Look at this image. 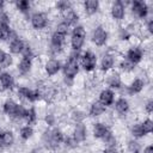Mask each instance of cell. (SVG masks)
I'll use <instances>...</instances> for the list:
<instances>
[{
	"mask_svg": "<svg viewBox=\"0 0 153 153\" xmlns=\"http://www.w3.org/2000/svg\"><path fill=\"white\" fill-rule=\"evenodd\" d=\"M85 38H86V31L84 29V26L81 25H75L71 36V45L72 49L74 51H79L81 49V47L85 43Z\"/></svg>",
	"mask_w": 153,
	"mask_h": 153,
	"instance_id": "6da1fadb",
	"label": "cell"
},
{
	"mask_svg": "<svg viewBox=\"0 0 153 153\" xmlns=\"http://www.w3.org/2000/svg\"><path fill=\"white\" fill-rule=\"evenodd\" d=\"M78 51L76 54H72L69 56V59L67 60V62L65 63L63 66V73H65V76L68 78V79H73L78 72H79V65H78Z\"/></svg>",
	"mask_w": 153,
	"mask_h": 153,
	"instance_id": "7a4b0ae2",
	"label": "cell"
},
{
	"mask_svg": "<svg viewBox=\"0 0 153 153\" xmlns=\"http://www.w3.org/2000/svg\"><path fill=\"white\" fill-rule=\"evenodd\" d=\"M44 140H45V143L49 146V147H57L61 142H63L65 140V136L62 134L61 130L59 129H53V130H49V131H45L44 133Z\"/></svg>",
	"mask_w": 153,
	"mask_h": 153,
	"instance_id": "3957f363",
	"label": "cell"
},
{
	"mask_svg": "<svg viewBox=\"0 0 153 153\" xmlns=\"http://www.w3.org/2000/svg\"><path fill=\"white\" fill-rule=\"evenodd\" d=\"M97 65V56L96 54H93L92 51H86L84 53L82 57H81V66L86 72H91L96 68Z\"/></svg>",
	"mask_w": 153,
	"mask_h": 153,
	"instance_id": "277c9868",
	"label": "cell"
},
{
	"mask_svg": "<svg viewBox=\"0 0 153 153\" xmlns=\"http://www.w3.org/2000/svg\"><path fill=\"white\" fill-rule=\"evenodd\" d=\"M31 25L36 30H42L48 25V18L42 12H36L31 16Z\"/></svg>",
	"mask_w": 153,
	"mask_h": 153,
	"instance_id": "5b68a950",
	"label": "cell"
},
{
	"mask_svg": "<svg viewBox=\"0 0 153 153\" xmlns=\"http://www.w3.org/2000/svg\"><path fill=\"white\" fill-rule=\"evenodd\" d=\"M106 39H108V32L104 30L103 26H97L92 33V42L96 45L102 47L106 43Z\"/></svg>",
	"mask_w": 153,
	"mask_h": 153,
	"instance_id": "8992f818",
	"label": "cell"
},
{
	"mask_svg": "<svg viewBox=\"0 0 153 153\" xmlns=\"http://www.w3.org/2000/svg\"><path fill=\"white\" fill-rule=\"evenodd\" d=\"M131 11H133V13H134L136 17H139V18H145V17H147V14H148V6H147V4H146L145 1H139V0H136V1H134V2L131 4Z\"/></svg>",
	"mask_w": 153,
	"mask_h": 153,
	"instance_id": "52a82bcc",
	"label": "cell"
},
{
	"mask_svg": "<svg viewBox=\"0 0 153 153\" xmlns=\"http://www.w3.org/2000/svg\"><path fill=\"white\" fill-rule=\"evenodd\" d=\"M124 14H126V8H124V5L122 1L117 0L112 4L111 6V16L114 19L116 20H121L124 18Z\"/></svg>",
	"mask_w": 153,
	"mask_h": 153,
	"instance_id": "ba28073f",
	"label": "cell"
},
{
	"mask_svg": "<svg viewBox=\"0 0 153 153\" xmlns=\"http://www.w3.org/2000/svg\"><path fill=\"white\" fill-rule=\"evenodd\" d=\"M114 100H115V93L110 88H105L100 93H99V103H102L104 106H109V105H112L114 104Z\"/></svg>",
	"mask_w": 153,
	"mask_h": 153,
	"instance_id": "9c48e42d",
	"label": "cell"
},
{
	"mask_svg": "<svg viewBox=\"0 0 153 153\" xmlns=\"http://www.w3.org/2000/svg\"><path fill=\"white\" fill-rule=\"evenodd\" d=\"M73 139L74 141L78 143V142H82L85 139H86V127L82 122H78L75 124V128H74V133H73Z\"/></svg>",
	"mask_w": 153,
	"mask_h": 153,
	"instance_id": "30bf717a",
	"label": "cell"
},
{
	"mask_svg": "<svg viewBox=\"0 0 153 153\" xmlns=\"http://www.w3.org/2000/svg\"><path fill=\"white\" fill-rule=\"evenodd\" d=\"M18 94L20 96V97H23V98H25L26 100H29V102H36L38 98H39V93L37 92V91H32V90H30V88H27V87H19V90H18Z\"/></svg>",
	"mask_w": 153,
	"mask_h": 153,
	"instance_id": "8fae6325",
	"label": "cell"
},
{
	"mask_svg": "<svg viewBox=\"0 0 153 153\" xmlns=\"http://www.w3.org/2000/svg\"><path fill=\"white\" fill-rule=\"evenodd\" d=\"M142 56H143V53L140 48L137 47H134V48H130L127 53V60H129L130 62H133L134 65L139 63L141 60H142Z\"/></svg>",
	"mask_w": 153,
	"mask_h": 153,
	"instance_id": "7c38bea8",
	"label": "cell"
},
{
	"mask_svg": "<svg viewBox=\"0 0 153 153\" xmlns=\"http://www.w3.org/2000/svg\"><path fill=\"white\" fill-rule=\"evenodd\" d=\"M61 69V63L59 60H55V59H51L49 60L47 63H45V72L49 76H53L55 75Z\"/></svg>",
	"mask_w": 153,
	"mask_h": 153,
	"instance_id": "4fadbf2b",
	"label": "cell"
},
{
	"mask_svg": "<svg viewBox=\"0 0 153 153\" xmlns=\"http://www.w3.org/2000/svg\"><path fill=\"white\" fill-rule=\"evenodd\" d=\"M0 85L4 90H10L13 87L14 85V80H13V76L10 74V73H0Z\"/></svg>",
	"mask_w": 153,
	"mask_h": 153,
	"instance_id": "5bb4252c",
	"label": "cell"
},
{
	"mask_svg": "<svg viewBox=\"0 0 153 153\" xmlns=\"http://www.w3.org/2000/svg\"><path fill=\"white\" fill-rule=\"evenodd\" d=\"M18 105H19V104H17L14 100L7 99V100L4 103V105H2V110H4V112H5L6 115L14 117V115H16V112H17V109H18Z\"/></svg>",
	"mask_w": 153,
	"mask_h": 153,
	"instance_id": "9a60e30c",
	"label": "cell"
},
{
	"mask_svg": "<svg viewBox=\"0 0 153 153\" xmlns=\"http://www.w3.org/2000/svg\"><path fill=\"white\" fill-rule=\"evenodd\" d=\"M65 38H66V36H63V35H61V33L55 31L51 35V48L54 50H60L62 48V45H63Z\"/></svg>",
	"mask_w": 153,
	"mask_h": 153,
	"instance_id": "2e32d148",
	"label": "cell"
},
{
	"mask_svg": "<svg viewBox=\"0 0 153 153\" xmlns=\"http://www.w3.org/2000/svg\"><path fill=\"white\" fill-rule=\"evenodd\" d=\"M24 48H25V43L20 38H18V37H16L10 43V51L12 54H22L23 50H24Z\"/></svg>",
	"mask_w": 153,
	"mask_h": 153,
	"instance_id": "e0dca14e",
	"label": "cell"
},
{
	"mask_svg": "<svg viewBox=\"0 0 153 153\" xmlns=\"http://www.w3.org/2000/svg\"><path fill=\"white\" fill-rule=\"evenodd\" d=\"M109 131L110 130L108 129V127L105 124H103V123H96L94 127H93V135L97 139H102L103 140Z\"/></svg>",
	"mask_w": 153,
	"mask_h": 153,
	"instance_id": "ac0fdd59",
	"label": "cell"
},
{
	"mask_svg": "<svg viewBox=\"0 0 153 153\" xmlns=\"http://www.w3.org/2000/svg\"><path fill=\"white\" fill-rule=\"evenodd\" d=\"M114 63H115V59L111 54H105L100 61V69L106 72L109 69H111L114 67Z\"/></svg>",
	"mask_w": 153,
	"mask_h": 153,
	"instance_id": "d6986e66",
	"label": "cell"
},
{
	"mask_svg": "<svg viewBox=\"0 0 153 153\" xmlns=\"http://www.w3.org/2000/svg\"><path fill=\"white\" fill-rule=\"evenodd\" d=\"M31 66H32V61H31V57H22L20 62L18 63V71L20 74H26L30 72L31 69Z\"/></svg>",
	"mask_w": 153,
	"mask_h": 153,
	"instance_id": "ffe728a7",
	"label": "cell"
},
{
	"mask_svg": "<svg viewBox=\"0 0 153 153\" xmlns=\"http://www.w3.org/2000/svg\"><path fill=\"white\" fill-rule=\"evenodd\" d=\"M115 109L118 114L121 115H124L128 112L129 110V103L126 98H118L116 102H115Z\"/></svg>",
	"mask_w": 153,
	"mask_h": 153,
	"instance_id": "44dd1931",
	"label": "cell"
},
{
	"mask_svg": "<svg viewBox=\"0 0 153 153\" xmlns=\"http://www.w3.org/2000/svg\"><path fill=\"white\" fill-rule=\"evenodd\" d=\"M105 109H106V106H104L102 103H99V102H94V103H92V105L90 106V111H88V114H90V116H93V117H96V116H100L102 114L105 112Z\"/></svg>",
	"mask_w": 153,
	"mask_h": 153,
	"instance_id": "7402d4cb",
	"label": "cell"
},
{
	"mask_svg": "<svg viewBox=\"0 0 153 153\" xmlns=\"http://www.w3.org/2000/svg\"><path fill=\"white\" fill-rule=\"evenodd\" d=\"M84 8L87 14H94L99 8V2L97 0H86L84 2Z\"/></svg>",
	"mask_w": 153,
	"mask_h": 153,
	"instance_id": "603a6c76",
	"label": "cell"
},
{
	"mask_svg": "<svg viewBox=\"0 0 153 153\" xmlns=\"http://www.w3.org/2000/svg\"><path fill=\"white\" fill-rule=\"evenodd\" d=\"M14 142V135L12 131H2L1 134V137H0V143L5 147H8V146H12Z\"/></svg>",
	"mask_w": 153,
	"mask_h": 153,
	"instance_id": "cb8c5ba5",
	"label": "cell"
},
{
	"mask_svg": "<svg viewBox=\"0 0 153 153\" xmlns=\"http://www.w3.org/2000/svg\"><path fill=\"white\" fill-rule=\"evenodd\" d=\"M143 86H145L143 80H141V79H135V80H134V81L130 84V86L128 87V92H129L130 94L140 93V92L142 91Z\"/></svg>",
	"mask_w": 153,
	"mask_h": 153,
	"instance_id": "d4e9b609",
	"label": "cell"
},
{
	"mask_svg": "<svg viewBox=\"0 0 153 153\" xmlns=\"http://www.w3.org/2000/svg\"><path fill=\"white\" fill-rule=\"evenodd\" d=\"M78 20H79V16H78V13H75L73 10L67 11V13H66V16H65V20H63V22H65L68 26H71V25H75Z\"/></svg>",
	"mask_w": 153,
	"mask_h": 153,
	"instance_id": "484cf974",
	"label": "cell"
},
{
	"mask_svg": "<svg viewBox=\"0 0 153 153\" xmlns=\"http://www.w3.org/2000/svg\"><path fill=\"white\" fill-rule=\"evenodd\" d=\"M108 85H109L110 88H120L121 85H122V81H121L120 75H118L117 73L110 75V76L108 78Z\"/></svg>",
	"mask_w": 153,
	"mask_h": 153,
	"instance_id": "4316f807",
	"label": "cell"
},
{
	"mask_svg": "<svg viewBox=\"0 0 153 153\" xmlns=\"http://www.w3.org/2000/svg\"><path fill=\"white\" fill-rule=\"evenodd\" d=\"M32 134H33V129H32L31 126H24V127L20 128V137L23 140L30 139L32 136Z\"/></svg>",
	"mask_w": 153,
	"mask_h": 153,
	"instance_id": "83f0119b",
	"label": "cell"
},
{
	"mask_svg": "<svg viewBox=\"0 0 153 153\" xmlns=\"http://www.w3.org/2000/svg\"><path fill=\"white\" fill-rule=\"evenodd\" d=\"M24 118L26 120L27 124H32V123L36 121V118H37V115H36V111H35V109H33V108L26 109V112H25V116H24Z\"/></svg>",
	"mask_w": 153,
	"mask_h": 153,
	"instance_id": "f1b7e54d",
	"label": "cell"
},
{
	"mask_svg": "<svg viewBox=\"0 0 153 153\" xmlns=\"http://www.w3.org/2000/svg\"><path fill=\"white\" fill-rule=\"evenodd\" d=\"M141 127H142V130H143V134L145 135L151 134L153 131V121L151 118H147V120H145L141 123Z\"/></svg>",
	"mask_w": 153,
	"mask_h": 153,
	"instance_id": "f546056e",
	"label": "cell"
},
{
	"mask_svg": "<svg viewBox=\"0 0 153 153\" xmlns=\"http://www.w3.org/2000/svg\"><path fill=\"white\" fill-rule=\"evenodd\" d=\"M11 36V27L10 25H0V39L6 41Z\"/></svg>",
	"mask_w": 153,
	"mask_h": 153,
	"instance_id": "4dcf8cb0",
	"label": "cell"
},
{
	"mask_svg": "<svg viewBox=\"0 0 153 153\" xmlns=\"http://www.w3.org/2000/svg\"><path fill=\"white\" fill-rule=\"evenodd\" d=\"M16 6H17V8L22 13H26L30 10V2L27 0H19V1H17L16 2Z\"/></svg>",
	"mask_w": 153,
	"mask_h": 153,
	"instance_id": "1f68e13d",
	"label": "cell"
},
{
	"mask_svg": "<svg viewBox=\"0 0 153 153\" xmlns=\"http://www.w3.org/2000/svg\"><path fill=\"white\" fill-rule=\"evenodd\" d=\"M131 135L134 137H142L145 134H143V130H142V127H141V123H136L131 127Z\"/></svg>",
	"mask_w": 153,
	"mask_h": 153,
	"instance_id": "d6a6232c",
	"label": "cell"
},
{
	"mask_svg": "<svg viewBox=\"0 0 153 153\" xmlns=\"http://www.w3.org/2000/svg\"><path fill=\"white\" fill-rule=\"evenodd\" d=\"M128 149H129L130 153H140L141 146H140V143H139L137 141L130 140V141L128 142Z\"/></svg>",
	"mask_w": 153,
	"mask_h": 153,
	"instance_id": "836d02e7",
	"label": "cell"
},
{
	"mask_svg": "<svg viewBox=\"0 0 153 153\" xmlns=\"http://www.w3.org/2000/svg\"><path fill=\"white\" fill-rule=\"evenodd\" d=\"M56 8L60 10L61 12L69 11V10H71V2H69V1H66V0L57 1V2H56Z\"/></svg>",
	"mask_w": 153,
	"mask_h": 153,
	"instance_id": "e575fe53",
	"label": "cell"
},
{
	"mask_svg": "<svg viewBox=\"0 0 153 153\" xmlns=\"http://www.w3.org/2000/svg\"><path fill=\"white\" fill-rule=\"evenodd\" d=\"M68 29H69V26H68L65 22H61V23L57 24L55 31L59 32V33H61V35H63V36H67V33H68Z\"/></svg>",
	"mask_w": 153,
	"mask_h": 153,
	"instance_id": "d590c367",
	"label": "cell"
},
{
	"mask_svg": "<svg viewBox=\"0 0 153 153\" xmlns=\"http://www.w3.org/2000/svg\"><path fill=\"white\" fill-rule=\"evenodd\" d=\"M120 67H121L123 71H127V72H129V71H133V69H134L135 65H134L133 62H130L129 60L124 59V60H122V61H121V63H120Z\"/></svg>",
	"mask_w": 153,
	"mask_h": 153,
	"instance_id": "8d00e7d4",
	"label": "cell"
},
{
	"mask_svg": "<svg viewBox=\"0 0 153 153\" xmlns=\"http://www.w3.org/2000/svg\"><path fill=\"white\" fill-rule=\"evenodd\" d=\"M0 25H10V17L5 12H0Z\"/></svg>",
	"mask_w": 153,
	"mask_h": 153,
	"instance_id": "74e56055",
	"label": "cell"
},
{
	"mask_svg": "<svg viewBox=\"0 0 153 153\" xmlns=\"http://www.w3.org/2000/svg\"><path fill=\"white\" fill-rule=\"evenodd\" d=\"M11 65H12V57H11V55L7 54V56H6V59L4 60L1 67H2V68H6V67H10Z\"/></svg>",
	"mask_w": 153,
	"mask_h": 153,
	"instance_id": "f35d334b",
	"label": "cell"
},
{
	"mask_svg": "<svg viewBox=\"0 0 153 153\" xmlns=\"http://www.w3.org/2000/svg\"><path fill=\"white\" fill-rule=\"evenodd\" d=\"M145 109H146V111H147L148 114H152V112H153V100H152V99H149V100L146 103Z\"/></svg>",
	"mask_w": 153,
	"mask_h": 153,
	"instance_id": "ab89813d",
	"label": "cell"
},
{
	"mask_svg": "<svg viewBox=\"0 0 153 153\" xmlns=\"http://www.w3.org/2000/svg\"><path fill=\"white\" fill-rule=\"evenodd\" d=\"M104 153H117V149H116L115 146H108L104 149Z\"/></svg>",
	"mask_w": 153,
	"mask_h": 153,
	"instance_id": "60d3db41",
	"label": "cell"
},
{
	"mask_svg": "<svg viewBox=\"0 0 153 153\" xmlns=\"http://www.w3.org/2000/svg\"><path fill=\"white\" fill-rule=\"evenodd\" d=\"M45 122H47L49 126H53V124H54V116H53V115H48V116L45 117Z\"/></svg>",
	"mask_w": 153,
	"mask_h": 153,
	"instance_id": "b9f144b4",
	"label": "cell"
},
{
	"mask_svg": "<svg viewBox=\"0 0 153 153\" xmlns=\"http://www.w3.org/2000/svg\"><path fill=\"white\" fill-rule=\"evenodd\" d=\"M147 30L149 33H153V20L152 19H149L147 23Z\"/></svg>",
	"mask_w": 153,
	"mask_h": 153,
	"instance_id": "7bdbcfd3",
	"label": "cell"
},
{
	"mask_svg": "<svg viewBox=\"0 0 153 153\" xmlns=\"http://www.w3.org/2000/svg\"><path fill=\"white\" fill-rule=\"evenodd\" d=\"M128 37H129L128 31L124 30V29H122V30H121V38H122V39H128Z\"/></svg>",
	"mask_w": 153,
	"mask_h": 153,
	"instance_id": "ee69618b",
	"label": "cell"
},
{
	"mask_svg": "<svg viewBox=\"0 0 153 153\" xmlns=\"http://www.w3.org/2000/svg\"><path fill=\"white\" fill-rule=\"evenodd\" d=\"M6 56H7V54L4 51V50H1L0 49V66L2 65V62H4V60L6 59Z\"/></svg>",
	"mask_w": 153,
	"mask_h": 153,
	"instance_id": "f6af8a7d",
	"label": "cell"
},
{
	"mask_svg": "<svg viewBox=\"0 0 153 153\" xmlns=\"http://www.w3.org/2000/svg\"><path fill=\"white\" fill-rule=\"evenodd\" d=\"M143 153H153V146L148 145L147 147H145L143 148Z\"/></svg>",
	"mask_w": 153,
	"mask_h": 153,
	"instance_id": "bcb514c9",
	"label": "cell"
},
{
	"mask_svg": "<svg viewBox=\"0 0 153 153\" xmlns=\"http://www.w3.org/2000/svg\"><path fill=\"white\" fill-rule=\"evenodd\" d=\"M4 5H5V4H4V1H1V0H0V10H2Z\"/></svg>",
	"mask_w": 153,
	"mask_h": 153,
	"instance_id": "7dc6e473",
	"label": "cell"
}]
</instances>
